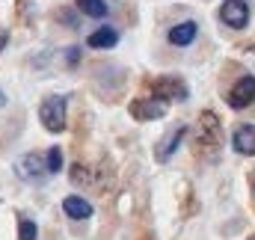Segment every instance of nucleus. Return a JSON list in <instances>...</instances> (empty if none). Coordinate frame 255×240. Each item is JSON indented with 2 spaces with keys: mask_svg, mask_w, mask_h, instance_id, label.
<instances>
[{
  "mask_svg": "<svg viewBox=\"0 0 255 240\" xmlns=\"http://www.w3.org/2000/svg\"><path fill=\"white\" fill-rule=\"evenodd\" d=\"M190 92H187V86H184V80L181 77H157L154 83H151V98H157V101H163V104H169V101H184Z\"/></svg>",
  "mask_w": 255,
  "mask_h": 240,
  "instance_id": "3",
  "label": "nucleus"
},
{
  "mask_svg": "<svg viewBox=\"0 0 255 240\" xmlns=\"http://www.w3.org/2000/svg\"><path fill=\"white\" fill-rule=\"evenodd\" d=\"M3 45H6V33L0 30V51H3Z\"/></svg>",
  "mask_w": 255,
  "mask_h": 240,
  "instance_id": "18",
  "label": "nucleus"
},
{
  "mask_svg": "<svg viewBox=\"0 0 255 240\" xmlns=\"http://www.w3.org/2000/svg\"><path fill=\"white\" fill-rule=\"evenodd\" d=\"M15 172L21 175L24 181H30V184H39V181L48 178V166H45V157L42 154H24L18 163H15Z\"/></svg>",
  "mask_w": 255,
  "mask_h": 240,
  "instance_id": "5",
  "label": "nucleus"
},
{
  "mask_svg": "<svg viewBox=\"0 0 255 240\" xmlns=\"http://www.w3.org/2000/svg\"><path fill=\"white\" fill-rule=\"evenodd\" d=\"M45 166H48V175H57L60 169H63V151L54 145V148H48V154H45Z\"/></svg>",
  "mask_w": 255,
  "mask_h": 240,
  "instance_id": "14",
  "label": "nucleus"
},
{
  "mask_svg": "<svg viewBox=\"0 0 255 240\" xmlns=\"http://www.w3.org/2000/svg\"><path fill=\"white\" fill-rule=\"evenodd\" d=\"M68 62H71V65L77 62V48H71V51H68Z\"/></svg>",
  "mask_w": 255,
  "mask_h": 240,
  "instance_id": "17",
  "label": "nucleus"
},
{
  "mask_svg": "<svg viewBox=\"0 0 255 240\" xmlns=\"http://www.w3.org/2000/svg\"><path fill=\"white\" fill-rule=\"evenodd\" d=\"M39 119L45 124V130L60 133L65 130V98L63 95H48L39 107Z\"/></svg>",
  "mask_w": 255,
  "mask_h": 240,
  "instance_id": "2",
  "label": "nucleus"
},
{
  "mask_svg": "<svg viewBox=\"0 0 255 240\" xmlns=\"http://www.w3.org/2000/svg\"><path fill=\"white\" fill-rule=\"evenodd\" d=\"M119 42V30L116 27H98L95 33H89V39H86V45L89 48H95V51H104V48H113Z\"/></svg>",
  "mask_w": 255,
  "mask_h": 240,
  "instance_id": "12",
  "label": "nucleus"
},
{
  "mask_svg": "<svg viewBox=\"0 0 255 240\" xmlns=\"http://www.w3.org/2000/svg\"><path fill=\"white\" fill-rule=\"evenodd\" d=\"M196 36H199V24H196V21H181V24L169 27V33H166L169 45H175V48H187V45H193Z\"/></svg>",
  "mask_w": 255,
  "mask_h": 240,
  "instance_id": "9",
  "label": "nucleus"
},
{
  "mask_svg": "<svg viewBox=\"0 0 255 240\" xmlns=\"http://www.w3.org/2000/svg\"><path fill=\"white\" fill-rule=\"evenodd\" d=\"M232 148L244 157H255V124H241L232 133Z\"/></svg>",
  "mask_w": 255,
  "mask_h": 240,
  "instance_id": "8",
  "label": "nucleus"
},
{
  "mask_svg": "<svg viewBox=\"0 0 255 240\" xmlns=\"http://www.w3.org/2000/svg\"><path fill=\"white\" fill-rule=\"evenodd\" d=\"M18 238H21V240H39L36 223H33V220H27V217H21V220H18Z\"/></svg>",
  "mask_w": 255,
  "mask_h": 240,
  "instance_id": "15",
  "label": "nucleus"
},
{
  "mask_svg": "<svg viewBox=\"0 0 255 240\" xmlns=\"http://www.w3.org/2000/svg\"><path fill=\"white\" fill-rule=\"evenodd\" d=\"M77 9L86 18H104L107 15V3L104 0H77Z\"/></svg>",
  "mask_w": 255,
  "mask_h": 240,
  "instance_id": "13",
  "label": "nucleus"
},
{
  "mask_svg": "<svg viewBox=\"0 0 255 240\" xmlns=\"http://www.w3.org/2000/svg\"><path fill=\"white\" fill-rule=\"evenodd\" d=\"M184 136H187V127H184V124L172 127V130L166 133V139H163V142H160V145L154 148V151H157V160H160V163H166V160H169V157L175 154V148L181 145V139H184Z\"/></svg>",
  "mask_w": 255,
  "mask_h": 240,
  "instance_id": "10",
  "label": "nucleus"
},
{
  "mask_svg": "<svg viewBox=\"0 0 255 240\" xmlns=\"http://www.w3.org/2000/svg\"><path fill=\"white\" fill-rule=\"evenodd\" d=\"M223 145V130H220V119L214 113H202L199 124H196V151L214 157Z\"/></svg>",
  "mask_w": 255,
  "mask_h": 240,
  "instance_id": "1",
  "label": "nucleus"
},
{
  "mask_svg": "<svg viewBox=\"0 0 255 240\" xmlns=\"http://www.w3.org/2000/svg\"><path fill=\"white\" fill-rule=\"evenodd\" d=\"M250 240H255V235H253V238H250Z\"/></svg>",
  "mask_w": 255,
  "mask_h": 240,
  "instance_id": "20",
  "label": "nucleus"
},
{
  "mask_svg": "<svg viewBox=\"0 0 255 240\" xmlns=\"http://www.w3.org/2000/svg\"><path fill=\"white\" fill-rule=\"evenodd\" d=\"M220 21L232 30H244L250 24V3L247 0H226L220 6Z\"/></svg>",
  "mask_w": 255,
  "mask_h": 240,
  "instance_id": "4",
  "label": "nucleus"
},
{
  "mask_svg": "<svg viewBox=\"0 0 255 240\" xmlns=\"http://www.w3.org/2000/svg\"><path fill=\"white\" fill-rule=\"evenodd\" d=\"M63 211H65L68 220H89V217H92V205H89L83 196H65Z\"/></svg>",
  "mask_w": 255,
  "mask_h": 240,
  "instance_id": "11",
  "label": "nucleus"
},
{
  "mask_svg": "<svg viewBox=\"0 0 255 240\" xmlns=\"http://www.w3.org/2000/svg\"><path fill=\"white\" fill-rule=\"evenodd\" d=\"M0 107H3V95H0Z\"/></svg>",
  "mask_w": 255,
  "mask_h": 240,
  "instance_id": "19",
  "label": "nucleus"
},
{
  "mask_svg": "<svg viewBox=\"0 0 255 240\" xmlns=\"http://www.w3.org/2000/svg\"><path fill=\"white\" fill-rule=\"evenodd\" d=\"M255 101V77L253 74H247V77H241L235 86H232V92H229V104L235 107V110H244V107H250Z\"/></svg>",
  "mask_w": 255,
  "mask_h": 240,
  "instance_id": "7",
  "label": "nucleus"
},
{
  "mask_svg": "<svg viewBox=\"0 0 255 240\" xmlns=\"http://www.w3.org/2000/svg\"><path fill=\"white\" fill-rule=\"evenodd\" d=\"M71 178H74V184L86 181V169H83V166H74V169H71Z\"/></svg>",
  "mask_w": 255,
  "mask_h": 240,
  "instance_id": "16",
  "label": "nucleus"
},
{
  "mask_svg": "<svg viewBox=\"0 0 255 240\" xmlns=\"http://www.w3.org/2000/svg\"><path fill=\"white\" fill-rule=\"evenodd\" d=\"M130 116L139 121H154V119H163L166 116V104L157 101V98H136L130 104Z\"/></svg>",
  "mask_w": 255,
  "mask_h": 240,
  "instance_id": "6",
  "label": "nucleus"
}]
</instances>
